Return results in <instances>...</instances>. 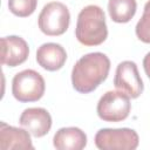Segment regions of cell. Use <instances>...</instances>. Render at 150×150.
Returning a JSON list of instances; mask_svg holds the SVG:
<instances>
[{
  "label": "cell",
  "mask_w": 150,
  "mask_h": 150,
  "mask_svg": "<svg viewBox=\"0 0 150 150\" xmlns=\"http://www.w3.org/2000/svg\"><path fill=\"white\" fill-rule=\"evenodd\" d=\"M110 70L109 57L100 52L89 53L77 60L71 70V83L76 91L88 94L94 91Z\"/></svg>",
  "instance_id": "cell-1"
},
{
  "label": "cell",
  "mask_w": 150,
  "mask_h": 150,
  "mask_svg": "<svg viewBox=\"0 0 150 150\" xmlns=\"http://www.w3.org/2000/svg\"><path fill=\"white\" fill-rule=\"evenodd\" d=\"M75 36L77 41L88 47L98 46L108 38L105 15L101 7L88 5L77 15Z\"/></svg>",
  "instance_id": "cell-2"
},
{
  "label": "cell",
  "mask_w": 150,
  "mask_h": 150,
  "mask_svg": "<svg viewBox=\"0 0 150 150\" xmlns=\"http://www.w3.org/2000/svg\"><path fill=\"white\" fill-rule=\"evenodd\" d=\"M46 89L42 75L33 69H25L14 75L12 80V94L19 102L39 101Z\"/></svg>",
  "instance_id": "cell-3"
},
{
  "label": "cell",
  "mask_w": 150,
  "mask_h": 150,
  "mask_svg": "<svg viewBox=\"0 0 150 150\" xmlns=\"http://www.w3.org/2000/svg\"><path fill=\"white\" fill-rule=\"evenodd\" d=\"M70 23V13L67 6L59 1H52L43 6L38 18L40 30L48 36H59L66 33Z\"/></svg>",
  "instance_id": "cell-4"
},
{
  "label": "cell",
  "mask_w": 150,
  "mask_h": 150,
  "mask_svg": "<svg viewBox=\"0 0 150 150\" xmlns=\"http://www.w3.org/2000/svg\"><path fill=\"white\" fill-rule=\"evenodd\" d=\"M95 145L100 150H134L138 146V134L130 128H103L95 135Z\"/></svg>",
  "instance_id": "cell-5"
},
{
  "label": "cell",
  "mask_w": 150,
  "mask_h": 150,
  "mask_svg": "<svg viewBox=\"0 0 150 150\" xmlns=\"http://www.w3.org/2000/svg\"><path fill=\"white\" fill-rule=\"evenodd\" d=\"M131 109L130 97L120 90H109L100 98L97 103V115L105 122L124 121Z\"/></svg>",
  "instance_id": "cell-6"
},
{
  "label": "cell",
  "mask_w": 150,
  "mask_h": 150,
  "mask_svg": "<svg viewBox=\"0 0 150 150\" xmlns=\"http://www.w3.org/2000/svg\"><path fill=\"white\" fill-rule=\"evenodd\" d=\"M114 86L130 98H137L143 93L144 84L134 61H123L117 66Z\"/></svg>",
  "instance_id": "cell-7"
},
{
  "label": "cell",
  "mask_w": 150,
  "mask_h": 150,
  "mask_svg": "<svg viewBox=\"0 0 150 150\" xmlns=\"http://www.w3.org/2000/svg\"><path fill=\"white\" fill-rule=\"evenodd\" d=\"M19 123L34 137H42L52 128V116L43 108H27L22 111Z\"/></svg>",
  "instance_id": "cell-8"
},
{
  "label": "cell",
  "mask_w": 150,
  "mask_h": 150,
  "mask_svg": "<svg viewBox=\"0 0 150 150\" xmlns=\"http://www.w3.org/2000/svg\"><path fill=\"white\" fill-rule=\"evenodd\" d=\"M29 55L28 43L20 36L1 38V63L8 67L22 64Z\"/></svg>",
  "instance_id": "cell-9"
},
{
  "label": "cell",
  "mask_w": 150,
  "mask_h": 150,
  "mask_svg": "<svg viewBox=\"0 0 150 150\" xmlns=\"http://www.w3.org/2000/svg\"><path fill=\"white\" fill-rule=\"evenodd\" d=\"M67 60V53L64 48L55 42H48L41 45L36 50V61L39 66L49 71H56L61 69Z\"/></svg>",
  "instance_id": "cell-10"
},
{
  "label": "cell",
  "mask_w": 150,
  "mask_h": 150,
  "mask_svg": "<svg viewBox=\"0 0 150 150\" xmlns=\"http://www.w3.org/2000/svg\"><path fill=\"white\" fill-rule=\"evenodd\" d=\"M0 148L9 149H34L30 136L26 129L8 125L5 122L0 123Z\"/></svg>",
  "instance_id": "cell-11"
},
{
  "label": "cell",
  "mask_w": 150,
  "mask_h": 150,
  "mask_svg": "<svg viewBox=\"0 0 150 150\" xmlns=\"http://www.w3.org/2000/svg\"><path fill=\"white\" fill-rule=\"evenodd\" d=\"M53 144L57 150H81L87 145V135L76 127L61 128L54 135Z\"/></svg>",
  "instance_id": "cell-12"
},
{
  "label": "cell",
  "mask_w": 150,
  "mask_h": 150,
  "mask_svg": "<svg viewBox=\"0 0 150 150\" xmlns=\"http://www.w3.org/2000/svg\"><path fill=\"white\" fill-rule=\"evenodd\" d=\"M137 9L136 0H109L108 12L114 22L125 23L129 22Z\"/></svg>",
  "instance_id": "cell-13"
},
{
  "label": "cell",
  "mask_w": 150,
  "mask_h": 150,
  "mask_svg": "<svg viewBox=\"0 0 150 150\" xmlns=\"http://www.w3.org/2000/svg\"><path fill=\"white\" fill-rule=\"evenodd\" d=\"M38 6V0H8V8L11 13L19 18L32 15Z\"/></svg>",
  "instance_id": "cell-14"
},
{
  "label": "cell",
  "mask_w": 150,
  "mask_h": 150,
  "mask_svg": "<svg viewBox=\"0 0 150 150\" xmlns=\"http://www.w3.org/2000/svg\"><path fill=\"white\" fill-rule=\"evenodd\" d=\"M136 36L144 43H150V0L144 6L143 14L135 28Z\"/></svg>",
  "instance_id": "cell-15"
},
{
  "label": "cell",
  "mask_w": 150,
  "mask_h": 150,
  "mask_svg": "<svg viewBox=\"0 0 150 150\" xmlns=\"http://www.w3.org/2000/svg\"><path fill=\"white\" fill-rule=\"evenodd\" d=\"M143 68H144V71H145L146 76L150 80V52L143 59Z\"/></svg>",
  "instance_id": "cell-16"
}]
</instances>
